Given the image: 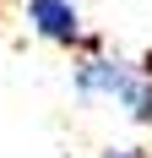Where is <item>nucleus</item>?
<instances>
[{"instance_id":"nucleus-1","label":"nucleus","mask_w":152,"mask_h":158,"mask_svg":"<svg viewBox=\"0 0 152 158\" xmlns=\"http://www.w3.org/2000/svg\"><path fill=\"white\" fill-rule=\"evenodd\" d=\"M136 87H141V71L125 65V60H103V55H92V60L76 65V93H87V98H120L125 109H130Z\"/></svg>"},{"instance_id":"nucleus-2","label":"nucleus","mask_w":152,"mask_h":158,"mask_svg":"<svg viewBox=\"0 0 152 158\" xmlns=\"http://www.w3.org/2000/svg\"><path fill=\"white\" fill-rule=\"evenodd\" d=\"M27 27L49 44H87L82 38V11L71 0H27Z\"/></svg>"},{"instance_id":"nucleus-3","label":"nucleus","mask_w":152,"mask_h":158,"mask_svg":"<svg viewBox=\"0 0 152 158\" xmlns=\"http://www.w3.org/2000/svg\"><path fill=\"white\" fill-rule=\"evenodd\" d=\"M130 114H136L141 126H152V77H141V87H136V98H130Z\"/></svg>"},{"instance_id":"nucleus-4","label":"nucleus","mask_w":152,"mask_h":158,"mask_svg":"<svg viewBox=\"0 0 152 158\" xmlns=\"http://www.w3.org/2000/svg\"><path fill=\"white\" fill-rule=\"evenodd\" d=\"M103 158H152V153H147V147H109Z\"/></svg>"}]
</instances>
